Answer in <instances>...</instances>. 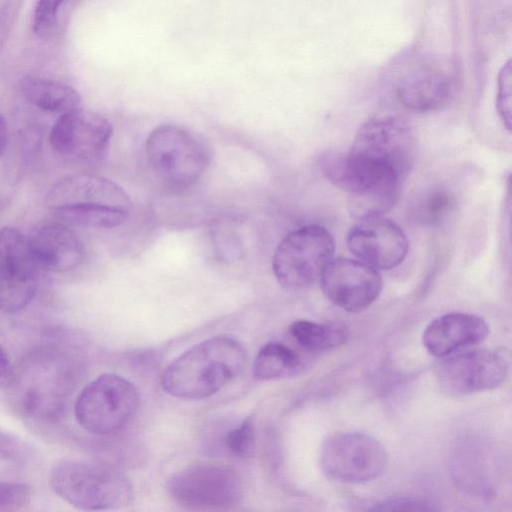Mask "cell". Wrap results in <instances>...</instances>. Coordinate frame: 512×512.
Wrapping results in <instances>:
<instances>
[{"mask_svg":"<svg viewBox=\"0 0 512 512\" xmlns=\"http://www.w3.org/2000/svg\"><path fill=\"white\" fill-rule=\"evenodd\" d=\"M415 156L408 123L395 116L372 118L358 130L346 154L327 153L321 169L349 195L369 191H400Z\"/></svg>","mask_w":512,"mask_h":512,"instance_id":"6da1fadb","label":"cell"},{"mask_svg":"<svg viewBox=\"0 0 512 512\" xmlns=\"http://www.w3.org/2000/svg\"><path fill=\"white\" fill-rule=\"evenodd\" d=\"M242 344L229 336L206 339L175 358L164 370L161 385L180 399L212 396L232 381L246 361Z\"/></svg>","mask_w":512,"mask_h":512,"instance_id":"7a4b0ae2","label":"cell"},{"mask_svg":"<svg viewBox=\"0 0 512 512\" xmlns=\"http://www.w3.org/2000/svg\"><path fill=\"white\" fill-rule=\"evenodd\" d=\"M131 200L113 181L80 173L58 180L45 197V206L66 224L113 228L130 216Z\"/></svg>","mask_w":512,"mask_h":512,"instance_id":"3957f363","label":"cell"},{"mask_svg":"<svg viewBox=\"0 0 512 512\" xmlns=\"http://www.w3.org/2000/svg\"><path fill=\"white\" fill-rule=\"evenodd\" d=\"M74 378V368L64 353L41 348L22 361L10 390L27 417L53 423L66 408Z\"/></svg>","mask_w":512,"mask_h":512,"instance_id":"277c9868","label":"cell"},{"mask_svg":"<svg viewBox=\"0 0 512 512\" xmlns=\"http://www.w3.org/2000/svg\"><path fill=\"white\" fill-rule=\"evenodd\" d=\"M52 490L81 510H111L128 506L134 497L129 479L106 464L62 460L49 474Z\"/></svg>","mask_w":512,"mask_h":512,"instance_id":"5b68a950","label":"cell"},{"mask_svg":"<svg viewBox=\"0 0 512 512\" xmlns=\"http://www.w3.org/2000/svg\"><path fill=\"white\" fill-rule=\"evenodd\" d=\"M145 151L154 175L175 191L193 186L211 160L210 147L200 135L172 124L152 130Z\"/></svg>","mask_w":512,"mask_h":512,"instance_id":"8992f818","label":"cell"},{"mask_svg":"<svg viewBox=\"0 0 512 512\" xmlns=\"http://www.w3.org/2000/svg\"><path fill=\"white\" fill-rule=\"evenodd\" d=\"M139 405L136 387L124 377L105 373L90 381L74 404L78 424L95 435L121 430L135 415Z\"/></svg>","mask_w":512,"mask_h":512,"instance_id":"52a82bcc","label":"cell"},{"mask_svg":"<svg viewBox=\"0 0 512 512\" xmlns=\"http://www.w3.org/2000/svg\"><path fill=\"white\" fill-rule=\"evenodd\" d=\"M335 240L324 226L309 224L288 233L277 246L272 269L280 285L297 290L319 280L334 258Z\"/></svg>","mask_w":512,"mask_h":512,"instance_id":"ba28073f","label":"cell"},{"mask_svg":"<svg viewBox=\"0 0 512 512\" xmlns=\"http://www.w3.org/2000/svg\"><path fill=\"white\" fill-rule=\"evenodd\" d=\"M388 453L381 442L363 432H341L325 440L320 466L330 479L360 484L379 478L387 469Z\"/></svg>","mask_w":512,"mask_h":512,"instance_id":"9c48e42d","label":"cell"},{"mask_svg":"<svg viewBox=\"0 0 512 512\" xmlns=\"http://www.w3.org/2000/svg\"><path fill=\"white\" fill-rule=\"evenodd\" d=\"M167 490L179 505L195 510L228 509L243 496L240 476L217 464H197L175 472Z\"/></svg>","mask_w":512,"mask_h":512,"instance_id":"30bf717a","label":"cell"},{"mask_svg":"<svg viewBox=\"0 0 512 512\" xmlns=\"http://www.w3.org/2000/svg\"><path fill=\"white\" fill-rule=\"evenodd\" d=\"M38 268L21 231L10 226L0 229V312H18L33 300Z\"/></svg>","mask_w":512,"mask_h":512,"instance_id":"8fae6325","label":"cell"},{"mask_svg":"<svg viewBox=\"0 0 512 512\" xmlns=\"http://www.w3.org/2000/svg\"><path fill=\"white\" fill-rule=\"evenodd\" d=\"M508 375L504 355L490 349H476L450 356L436 371L441 390L459 397L500 386Z\"/></svg>","mask_w":512,"mask_h":512,"instance_id":"7c38bea8","label":"cell"},{"mask_svg":"<svg viewBox=\"0 0 512 512\" xmlns=\"http://www.w3.org/2000/svg\"><path fill=\"white\" fill-rule=\"evenodd\" d=\"M322 292L334 305L347 312L368 308L380 295L379 270L356 259L333 258L319 277Z\"/></svg>","mask_w":512,"mask_h":512,"instance_id":"4fadbf2b","label":"cell"},{"mask_svg":"<svg viewBox=\"0 0 512 512\" xmlns=\"http://www.w3.org/2000/svg\"><path fill=\"white\" fill-rule=\"evenodd\" d=\"M112 134V124L105 117L77 108L58 118L50 142L63 156L93 162L105 155Z\"/></svg>","mask_w":512,"mask_h":512,"instance_id":"5bb4252c","label":"cell"},{"mask_svg":"<svg viewBox=\"0 0 512 512\" xmlns=\"http://www.w3.org/2000/svg\"><path fill=\"white\" fill-rule=\"evenodd\" d=\"M347 245L358 260L377 270L397 267L408 252L404 231L382 215L357 220L348 233Z\"/></svg>","mask_w":512,"mask_h":512,"instance_id":"9a60e30c","label":"cell"},{"mask_svg":"<svg viewBox=\"0 0 512 512\" xmlns=\"http://www.w3.org/2000/svg\"><path fill=\"white\" fill-rule=\"evenodd\" d=\"M27 239L37 265L53 272L75 269L85 257L84 246L77 234L59 221L39 224Z\"/></svg>","mask_w":512,"mask_h":512,"instance_id":"2e32d148","label":"cell"},{"mask_svg":"<svg viewBox=\"0 0 512 512\" xmlns=\"http://www.w3.org/2000/svg\"><path fill=\"white\" fill-rule=\"evenodd\" d=\"M488 334L489 326L482 317L451 312L429 322L423 331L422 342L431 355L444 357L483 342Z\"/></svg>","mask_w":512,"mask_h":512,"instance_id":"e0dca14e","label":"cell"},{"mask_svg":"<svg viewBox=\"0 0 512 512\" xmlns=\"http://www.w3.org/2000/svg\"><path fill=\"white\" fill-rule=\"evenodd\" d=\"M397 96L408 108L425 112L444 106L452 93L448 77L438 69L419 65L407 71L397 84Z\"/></svg>","mask_w":512,"mask_h":512,"instance_id":"ac0fdd59","label":"cell"},{"mask_svg":"<svg viewBox=\"0 0 512 512\" xmlns=\"http://www.w3.org/2000/svg\"><path fill=\"white\" fill-rule=\"evenodd\" d=\"M20 91L27 101L48 112L63 114L80 108L79 93L62 82L28 76L21 80Z\"/></svg>","mask_w":512,"mask_h":512,"instance_id":"d6986e66","label":"cell"},{"mask_svg":"<svg viewBox=\"0 0 512 512\" xmlns=\"http://www.w3.org/2000/svg\"><path fill=\"white\" fill-rule=\"evenodd\" d=\"M302 368L299 355L280 342H268L257 353L253 375L258 380L269 381L295 375Z\"/></svg>","mask_w":512,"mask_h":512,"instance_id":"ffe728a7","label":"cell"},{"mask_svg":"<svg viewBox=\"0 0 512 512\" xmlns=\"http://www.w3.org/2000/svg\"><path fill=\"white\" fill-rule=\"evenodd\" d=\"M289 332L293 339L305 350L326 351L346 343L349 334L338 324H321L309 320L294 321Z\"/></svg>","mask_w":512,"mask_h":512,"instance_id":"44dd1931","label":"cell"},{"mask_svg":"<svg viewBox=\"0 0 512 512\" xmlns=\"http://www.w3.org/2000/svg\"><path fill=\"white\" fill-rule=\"evenodd\" d=\"M454 207L453 196L445 189H432L418 197L413 214L416 221L424 225H437Z\"/></svg>","mask_w":512,"mask_h":512,"instance_id":"7402d4cb","label":"cell"},{"mask_svg":"<svg viewBox=\"0 0 512 512\" xmlns=\"http://www.w3.org/2000/svg\"><path fill=\"white\" fill-rule=\"evenodd\" d=\"M225 447L239 459L251 457L255 447V429L253 420L248 417L225 435Z\"/></svg>","mask_w":512,"mask_h":512,"instance_id":"603a6c76","label":"cell"},{"mask_svg":"<svg viewBox=\"0 0 512 512\" xmlns=\"http://www.w3.org/2000/svg\"><path fill=\"white\" fill-rule=\"evenodd\" d=\"M32 496L31 487L24 483L0 481V511L24 509Z\"/></svg>","mask_w":512,"mask_h":512,"instance_id":"cb8c5ba5","label":"cell"},{"mask_svg":"<svg viewBox=\"0 0 512 512\" xmlns=\"http://www.w3.org/2000/svg\"><path fill=\"white\" fill-rule=\"evenodd\" d=\"M511 72V61H508L499 73L496 103L498 114L507 130H510L511 125Z\"/></svg>","mask_w":512,"mask_h":512,"instance_id":"d4e9b609","label":"cell"},{"mask_svg":"<svg viewBox=\"0 0 512 512\" xmlns=\"http://www.w3.org/2000/svg\"><path fill=\"white\" fill-rule=\"evenodd\" d=\"M65 0H39L34 14V31L44 37L52 29L56 13Z\"/></svg>","mask_w":512,"mask_h":512,"instance_id":"484cf974","label":"cell"},{"mask_svg":"<svg viewBox=\"0 0 512 512\" xmlns=\"http://www.w3.org/2000/svg\"><path fill=\"white\" fill-rule=\"evenodd\" d=\"M370 510H411V511H431L437 510L433 504L425 499L414 497H392L372 504Z\"/></svg>","mask_w":512,"mask_h":512,"instance_id":"4316f807","label":"cell"},{"mask_svg":"<svg viewBox=\"0 0 512 512\" xmlns=\"http://www.w3.org/2000/svg\"><path fill=\"white\" fill-rule=\"evenodd\" d=\"M216 246L218 247V253L225 256L228 260L237 259L242 254V244L239 235L234 230H228V227L224 225L221 230H217L215 233Z\"/></svg>","mask_w":512,"mask_h":512,"instance_id":"83f0119b","label":"cell"},{"mask_svg":"<svg viewBox=\"0 0 512 512\" xmlns=\"http://www.w3.org/2000/svg\"><path fill=\"white\" fill-rule=\"evenodd\" d=\"M15 370L0 344V389L10 390L14 383Z\"/></svg>","mask_w":512,"mask_h":512,"instance_id":"f1b7e54d","label":"cell"},{"mask_svg":"<svg viewBox=\"0 0 512 512\" xmlns=\"http://www.w3.org/2000/svg\"><path fill=\"white\" fill-rule=\"evenodd\" d=\"M8 140V128L4 117L0 114V156L4 153Z\"/></svg>","mask_w":512,"mask_h":512,"instance_id":"f546056e","label":"cell"}]
</instances>
